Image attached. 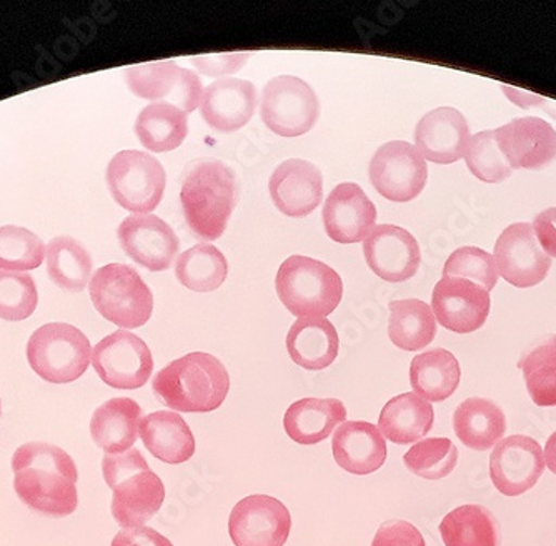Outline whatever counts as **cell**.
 Masks as SVG:
<instances>
[{
  "label": "cell",
  "mask_w": 556,
  "mask_h": 546,
  "mask_svg": "<svg viewBox=\"0 0 556 546\" xmlns=\"http://www.w3.org/2000/svg\"><path fill=\"white\" fill-rule=\"evenodd\" d=\"M14 488L25 507L64 518L79 507V471L67 452L43 442L18 446L12 457Z\"/></svg>",
  "instance_id": "cell-1"
},
{
  "label": "cell",
  "mask_w": 556,
  "mask_h": 546,
  "mask_svg": "<svg viewBox=\"0 0 556 546\" xmlns=\"http://www.w3.org/2000/svg\"><path fill=\"white\" fill-rule=\"evenodd\" d=\"M152 390L170 410L208 414L229 395V371L214 355L192 352L162 368L152 380Z\"/></svg>",
  "instance_id": "cell-2"
},
{
  "label": "cell",
  "mask_w": 556,
  "mask_h": 546,
  "mask_svg": "<svg viewBox=\"0 0 556 546\" xmlns=\"http://www.w3.org/2000/svg\"><path fill=\"white\" fill-rule=\"evenodd\" d=\"M237 201L236 174L220 161H202L193 165L180 190L187 224L197 237L207 242L224 236Z\"/></svg>",
  "instance_id": "cell-3"
},
{
  "label": "cell",
  "mask_w": 556,
  "mask_h": 546,
  "mask_svg": "<svg viewBox=\"0 0 556 546\" xmlns=\"http://www.w3.org/2000/svg\"><path fill=\"white\" fill-rule=\"evenodd\" d=\"M102 475L112 495V517L122 529H140L159 513L165 500L161 477L150 470L140 450L104 455Z\"/></svg>",
  "instance_id": "cell-4"
},
{
  "label": "cell",
  "mask_w": 556,
  "mask_h": 546,
  "mask_svg": "<svg viewBox=\"0 0 556 546\" xmlns=\"http://www.w3.org/2000/svg\"><path fill=\"white\" fill-rule=\"evenodd\" d=\"M275 289L290 314L299 318L321 317L339 307L343 282L332 267L315 258L292 255L275 277Z\"/></svg>",
  "instance_id": "cell-5"
},
{
  "label": "cell",
  "mask_w": 556,
  "mask_h": 546,
  "mask_svg": "<svg viewBox=\"0 0 556 546\" xmlns=\"http://www.w3.org/2000/svg\"><path fill=\"white\" fill-rule=\"evenodd\" d=\"M89 292L96 310L122 329L146 326L154 312V295L130 265L109 264L99 268Z\"/></svg>",
  "instance_id": "cell-6"
},
{
  "label": "cell",
  "mask_w": 556,
  "mask_h": 546,
  "mask_svg": "<svg viewBox=\"0 0 556 546\" xmlns=\"http://www.w3.org/2000/svg\"><path fill=\"white\" fill-rule=\"evenodd\" d=\"M27 360L40 379L55 385L79 380L92 361L89 339L68 323H47L27 343Z\"/></svg>",
  "instance_id": "cell-7"
},
{
  "label": "cell",
  "mask_w": 556,
  "mask_h": 546,
  "mask_svg": "<svg viewBox=\"0 0 556 546\" xmlns=\"http://www.w3.org/2000/svg\"><path fill=\"white\" fill-rule=\"evenodd\" d=\"M105 179L114 201L136 215L155 211L167 183L161 162L140 151L118 152L109 164Z\"/></svg>",
  "instance_id": "cell-8"
},
{
  "label": "cell",
  "mask_w": 556,
  "mask_h": 546,
  "mask_svg": "<svg viewBox=\"0 0 556 546\" xmlns=\"http://www.w3.org/2000/svg\"><path fill=\"white\" fill-rule=\"evenodd\" d=\"M320 115L315 90L305 80L278 76L264 87L261 117L265 127L280 137H300L311 132Z\"/></svg>",
  "instance_id": "cell-9"
},
{
  "label": "cell",
  "mask_w": 556,
  "mask_h": 546,
  "mask_svg": "<svg viewBox=\"0 0 556 546\" xmlns=\"http://www.w3.org/2000/svg\"><path fill=\"white\" fill-rule=\"evenodd\" d=\"M130 92L146 101H161L190 114L202 105L204 86L195 72L175 62H150L124 71Z\"/></svg>",
  "instance_id": "cell-10"
},
{
  "label": "cell",
  "mask_w": 556,
  "mask_h": 546,
  "mask_svg": "<svg viewBox=\"0 0 556 546\" xmlns=\"http://www.w3.org/2000/svg\"><path fill=\"white\" fill-rule=\"evenodd\" d=\"M371 186L392 202H410L427 186L428 167L417 147L393 140L375 152L368 168Z\"/></svg>",
  "instance_id": "cell-11"
},
{
  "label": "cell",
  "mask_w": 556,
  "mask_h": 546,
  "mask_svg": "<svg viewBox=\"0 0 556 546\" xmlns=\"http://www.w3.org/2000/svg\"><path fill=\"white\" fill-rule=\"evenodd\" d=\"M92 365L100 380L117 390L142 389L154 371L149 346L127 330H117L100 340L93 346Z\"/></svg>",
  "instance_id": "cell-12"
},
{
  "label": "cell",
  "mask_w": 556,
  "mask_h": 546,
  "mask_svg": "<svg viewBox=\"0 0 556 546\" xmlns=\"http://www.w3.org/2000/svg\"><path fill=\"white\" fill-rule=\"evenodd\" d=\"M290 532V511L274 496H247L230 513L229 533L236 546H283Z\"/></svg>",
  "instance_id": "cell-13"
},
{
  "label": "cell",
  "mask_w": 556,
  "mask_h": 546,
  "mask_svg": "<svg viewBox=\"0 0 556 546\" xmlns=\"http://www.w3.org/2000/svg\"><path fill=\"white\" fill-rule=\"evenodd\" d=\"M493 258L500 276L518 289L539 285L552 268V258L542 251L527 221H518L503 230L496 240Z\"/></svg>",
  "instance_id": "cell-14"
},
{
  "label": "cell",
  "mask_w": 556,
  "mask_h": 546,
  "mask_svg": "<svg viewBox=\"0 0 556 546\" xmlns=\"http://www.w3.org/2000/svg\"><path fill=\"white\" fill-rule=\"evenodd\" d=\"M545 471V454L532 436L511 435L500 440L490 455V479L505 496L532 490Z\"/></svg>",
  "instance_id": "cell-15"
},
{
  "label": "cell",
  "mask_w": 556,
  "mask_h": 546,
  "mask_svg": "<svg viewBox=\"0 0 556 546\" xmlns=\"http://www.w3.org/2000/svg\"><path fill=\"white\" fill-rule=\"evenodd\" d=\"M490 307V292L470 280L443 276L433 289V315L440 326L450 332L464 335L482 329Z\"/></svg>",
  "instance_id": "cell-16"
},
{
  "label": "cell",
  "mask_w": 556,
  "mask_h": 546,
  "mask_svg": "<svg viewBox=\"0 0 556 546\" xmlns=\"http://www.w3.org/2000/svg\"><path fill=\"white\" fill-rule=\"evenodd\" d=\"M117 237L125 254L150 271L170 268L180 251L179 237L157 215H129L118 227Z\"/></svg>",
  "instance_id": "cell-17"
},
{
  "label": "cell",
  "mask_w": 556,
  "mask_h": 546,
  "mask_svg": "<svg viewBox=\"0 0 556 546\" xmlns=\"http://www.w3.org/2000/svg\"><path fill=\"white\" fill-rule=\"evenodd\" d=\"M364 255L375 276L390 283L407 282L420 267L417 240L402 227L377 226L364 242Z\"/></svg>",
  "instance_id": "cell-18"
},
{
  "label": "cell",
  "mask_w": 556,
  "mask_h": 546,
  "mask_svg": "<svg viewBox=\"0 0 556 546\" xmlns=\"http://www.w3.org/2000/svg\"><path fill=\"white\" fill-rule=\"evenodd\" d=\"M495 132L500 151L514 170H542L556 161V130L543 118H515Z\"/></svg>",
  "instance_id": "cell-19"
},
{
  "label": "cell",
  "mask_w": 556,
  "mask_h": 546,
  "mask_svg": "<svg viewBox=\"0 0 556 546\" xmlns=\"http://www.w3.org/2000/svg\"><path fill=\"white\" fill-rule=\"evenodd\" d=\"M268 190L278 211L287 217L303 218L320 205L324 177L312 162L290 158L275 168Z\"/></svg>",
  "instance_id": "cell-20"
},
{
  "label": "cell",
  "mask_w": 556,
  "mask_h": 546,
  "mask_svg": "<svg viewBox=\"0 0 556 546\" xmlns=\"http://www.w3.org/2000/svg\"><path fill=\"white\" fill-rule=\"evenodd\" d=\"M375 221L377 208L357 183H340L325 201V232L333 242H362L375 229Z\"/></svg>",
  "instance_id": "cell-21"
},
{
  "label": "cell",
  "mask_w": 556,
  "mask_h": 546,
  "mask_svg": "<svg viewBox=\"0 0 556 546\" xmlns=\"http://www.w3.org/2000/svg\"><path fill=\"white\" fill-rule=\"evenodd\" d=\"M470 127L464 114L452 107L428 112L415 129V143L425 161L448 165L465 157Z\"/></svg>",
  "instance_id": "cell-22"
},
{
  "label": "cell",
  "mask_w": 556,
  "mask_h": 546,
  "mask_svg": "<svg viewBox=\"0 0 556 546\" xmlns=\"http://www.w3.org/2000/svg\"><path fill=\"white\" fill-rule=\"evenodd\" d=\"M257 89L242 79H222L207 87L202 99V117L222 134L237 132L254 117Z\"/></svg>",
  "instance_id": "cell-23"
},
{
  "label": "cell",
  "mask_w": 556,
  "mask_h": 546,
  "mask_svg": "<svg viewBox=\"0 0 556 546\" xmlns=\"http://www.w3.org/2000/svg\"><path fill=\"white\" fill-rule=\"evenodd\" d=\"M337 465L353 475H370L387 460V440L368 421H343L332 439Z\"/></svg>",
  "instance_id": "cell-24"
},
{
  "label": "cell",
  "mask_w": 556,
  "mask_h": 546,
  "mask_svg": "<svg viewBox=\"0 0 556 546\" xmlns=\"http://www.w3.org/2000/svg\"><path fill=\"white\" fill-rule=\"evenodd\" d=\"M142 408L132 398H111L93 411L90 435L108 455L132 450L139 439Z\"/></svg>",
  "instance_id": "cell-25"
},
{
  "label": "cell",
  "mask_w": 556,
  "mask_h": 546,
  "mask_svg": "<svg viewBox=\"0 0 556 546\" xmlns=\"http://www.w3.org/2000/svg\"><path fill=\"white\" fill-rule=\"evenodd\" d=\"M340 340L332 321L321 317L299 318L287 335L290 358L305 370H324L339 357Z\"/></svg>",
  "instance_id": "cell-26"
},
{
  "label": "cell",
  "mask_w": 556,
  "mask_h": 546,
  "mask_svg": "<svg viewBox=\"0 0 556 546\" xmlns=\"http://www.w3.org/2000/svg\"><path fill=\"white\" fill-rule=\"evenodd\" d=\"M139 435L147 450L164 464H186L195 454V439L189 423L174 411L147 415L140 421Z\"/></svg>",
  "instance_id": "cell-27"
},
{
  "label": "cell",
  "mask_w": 556,
  "mask_h": 546,
  "mask_svg": "<svg viewBox=\"0 0 556 546\" xmlns=\"http://www.w3.org/2000/svg\"><path fill=\"white\" fill-rule=\"evenodd\" d=\"M346 408L337 398H303L287 408L283 427L300 445H317L346 421Z\"/></svg>",
  "instance_id": "cell-28"
},
{
  "label": "cell",
  "mask_w": 556,
  "mask_h": 546,
  "mask_svg": "<svg viewBox=\"0 0 556 546\" xmlns=\"http://www.w3.org/2000/svg\"><path fill=\"white\" fill-rule=\"evenodd\" d=\"M435 411L432 404L417 393H402L387 402L378 417V430L383 439L399 445H410L433 429Z\"/></svg>",
  "instance_id": "cell-29"
},
{
  "label": "cell",
  "mask_w": 556,
  "mask_h": 546,
  "mask_svg": "<svg viewBox=\"0 0 556 546\" xmlns=\"http://www.w3.org/2000/svg\"><path fill=\"white\" fill-rule=\"evenodd\" d=\"M453 430L465 446L486 452L503 440L507 418L502 408L489 398H468L453 414Z\"/></svg>",
  "instance_id": "cell-30"
},
{
  "label": "cell",
  "mask_w": 556,
  "mask_h": 546,
  "mask_svg": "<svg viewBox=\"0 0 556 546\" xmlns=\"http://www.w3.org/2000/svg\"><path fill=\"white\" fill-rule=\"evenodd\" d=\"M462 370L457 357L445 348L417 355L410 365V383L427 402H445L457 392Z\"/></svg>",
  "instance_id": "cell-31"
},
{
  "label": "cell",
  "mask_w": 556,
  "mask_h": 546,
  "mask_svg": "<svg viewBox=\"0 0 556 546\" xmlns=\"http://www.w3.org/2000/svg\"><path fill=\"white\" fill-rule=\"evenodd\" d=\"M136 134L147 151L157 154L175 151L189 134V114L175 105L154 102L137 117Z\"/></svg>",
  "instance_id": "cell-32"
},
{
  "label": "cell",
  "mask_w": 556,
  "mask_h": 546,
  "mask_svg": "<svg viewBox=\"0 0 556 546\" xmlns=\"http://www.w3.org/2000/svg\"><path fill=\"white\" fill-rule=\"evenodd\" d=\"M437 320L432 307L417 299L390 304L389 337L405 352H418L435 339Z\"/></svg>",
  "instance_id": "cell-33"
},
{
  "label": "cell",
  "mask_w": 556,
  "mask_h": 546,
  "mask_svg": "<svg viewBox=\"0 0 556 546\" xmlns=\"http://www.w3.org/2000/svg\"><path fill=\"white\" fill-rule=\"evenodd\" d=\"M445 546H500V529L489 508L464 505L450 511L440 523Z\"/></svg>",
  "instance_id": "cell-34"
},
{
  "label": "cell",
  "mask_w": 556,
  "mask_h": 546,
  "mask_svg": "<svg viewBox=\"0 0 556 546\" xmlns=\"http://www.w3.org/2000/svg\"><path fill=\"white\" fill-rule=\"evenodd\" d=\"M92 257L79 240L62 236L47 246V274L62 290L83 292L92 276Z\"/></svg>",
  "instance_id": "cell-35"
},
{
  "label": "cell",
  "mask_w": 556,
  "mask_h": 546,
  "mask_svg": "<svg viewBox=\"0 0 556 546\" xmlns=\"http://www.w3.org/2000/svg\"><path fill=\"white\" fill-rule=\"evenodd\" d=\"M229 274V264L217 246L199 243L180 255L175 265V276L184 287L193 292H214L220 289Z\"/></svg>",
  "instance_id": "cell-36"
},
{
  "label": "cell",
  "mask_w": 556,
  "mask_h": 546,
  "mask_svg": "<svg viewBox=\"0 0 556 546\" xmlns=\"http://www.w3.org/2000/svg\"><path fill=\"white\" fill-rule=\"evenodd\" d=\"M518 367L523 371L528 395L539 407H556V335L528 352Z\"/></svg>",
  "instance_id": "cell-37"
},
{
  "label": "cell",
  "mask_w": 556,
  "mask_h": 546,
  "mask_svg": "<svg viewBox=\"0 0 556 546\" xmlns=\"http://www.w3.org/2000/svg\"><path fill=\"white\" fill-rule=\"evenodd\" d=\"M403 464L420 479H446L457 468V446L450 439H425L412 446Z\"/></svg>",
  "instance_id": "cell-38"
},
{
  "label": "cell",
  "mask_w": 556,
  "mask_h": 546,
  "mask_svg": "<svg viewBox=\"0 0 556 546\" xmlns=\"http://www.w3.org/2000/svg\"><path fill=\"white\" fill-rule=\"evenodd\" d=\"M465 162L478 180L486 183H502L510 179L514 168L502 154L495 130H485L470 137Z\"/></svg>",
  "instance_id": "cell-39"
},
{
  "label": "cell",
  "mask_w": 556,
  "mask_h": 546,
  "mask_svg": "<svg viewBox=\"0 0 556 546\" xmlns=\"http://www.w3.org/2000/svg\"><path fill=\"white\" fill-rule=\"evenodd\" d=\"M46 255L42 240L22 227H0V270L27 271L40 267Z\"/></svg>",
  "instance_id": "cell-40"
},
{
  "label": "cell",
  "mask_w": 556,
  "mask_h": 546,
  "mask_svg": "<svg viewBox=\"0 0 556 546\" xmlns=\"http://www.w3.org/2000/svg\"><path fill=\"white\" fill-rule=\"evenodd\" d=\"M39 293L29 274L0 270V318L22 321L36 312Z\"/></svg>",
  "instance_id": "cell-41"
},
{
  "label": "cell",
  "mask_w": 556,
  "mask_h": 546,
  "mask_svg": "<svg viewBox=\"0 0 556 546\" xmlns=\"http://www.w3.org/2000/svg\"><path fill=\"white\" fill-rule=\"evenodd\" d=\"M443 276L470 280L490 292L495 289L500 274L492 254L478 246H460L446 261Z\"/></svg>",
  "instance_id": "cell-42"
},
{
  "label": "cell",
  "mask_w": 556,
  "mask_h": 546,
  "mask_svg": "<svg viewBox=\"0 0 556 546\" xmlns=\"http://www.w3.org/2000/svg\"><path fill=\"white\" fill-rule=\"evenodd\" d=\"M252 58L250 52H230V54L193 55V67L207 77L232 76Z\"/></svg>",
  "instance_id": "cell-43"
},
{
  "label": "cell",
  "mask_w": 556,
  "mask_h": 546,
  "mask_svg": "<svg viewBox=\"0 0 556 546\" xmlns=\"http://www.w3.org/2000/svg\"><path fill=\"white\" fill-rule=\"evenodd\" d=\"M371 546H427L424 535L408 521L392 520L375 533Z\"/></svg>",
  "instance_id": "cell-44"
},
{
  "label": "cell",
  "mask_w": 556,
  "mask_h": 546,
  "mask_svg": "<svg viewBox=\"0 0 556 546\" xmlns=\"http://www.w3.org/2000/svg\"><path fill=\"white\" fill-rule=\"evenodd\" d=\"M532 229L542 251L549 258H556V207L546 208L536 215Z\"/></svg>",
  "instance_id": "cell-45"
},
{
  "label": "cell",
  "mask_w": 556,
  "mask_h": 546,
  "mask_svg": "<svg viewBox=\"0 0 556 546\" xmlns=\"http://www.w3.org/2000/svg\"><path fill=\"white\" fill-rule=\"evenodd\" d=\"M111 546H174L170 539L149 526L125 529L115 535Z\"/></svg>",
  "instance_id": "cell-46"
},
{
  "label": "cell",
  "mask_w": 556,
  "mask_h": 546,
  "mask_svg": "<svg viewBox=\"0 0 556 546\" xmlns=\"http://www.w3.org/2000/svg\"><path fill=\"white\" fill-rule=\"evenodd\" d=\"M543 454H545L546 467H548V470L556 475V432L549 436Z\"/></svg>",
  "instance_id": "cell-47"
},
{
  "label": "cell",
  "mask_w": 556,
  "mask_h": 546,
  "mask_svg": "<svg viewBox=\"0 0 556 546\" xmlns=\"http://www.w3.org/2000/svg\"><path fill=\"white\" fill-rule=\"evenodd\" d=\"M0 415H2V402H0Z\"/></svg>",
  "instance_id": "cell-48"
}]
</instances>
